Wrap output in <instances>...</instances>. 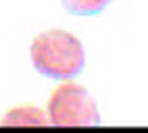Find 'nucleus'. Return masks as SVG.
<instances>
[{
	"label": "nucleus",
	"mask_w": 148,
	"mask_h": 133,
	"mask_svg": "<svg viewBox=\"0 0 148 133\" xmlns=\"http://www.w3.org/2000/svg\"><path fill=\"white\" fill-rule=\"evenodd\" d=\"M33 69L51 80H73L86 67V49L77 36L64 29L38 33L29 47Z\"/></svg>",
	"instance_id": "nucleus-1"
},
{
	"label": "nucleus",
	"mask_w": 148,
	"mask_h": 133,
	"mask_svg": "<svg viewBox=\"0 0 148 133\" xmlns=\"http://www.w3.org/2000/svg\"><path fill=\"white\" fill-rule=\"evenodd\" d=\"M0 127H51V124L47 111L38 109L36 104H18L2 115Z\"/></svg>",
	"instance_id": "nucleus-3"
},
{
	"label": "nucleus",
	"mask_w": 148,
	"mask_h": 133,
	"mask_svg": "<svg viewBox=\"0 0 148 133\" xmlns=\"http://www.w3.org/2000/svg\"><path fill=\"white\" fill-rule=\"evenodd\" d=\"M71 16H97L111 5V0H60Z\"/></svg>",
	"instance_id": "nucleus-4"
},
{
	"label": "nucleus",
	"mask_w": 148,
	"mask_h": 133,
	"mask_svg": "<svg viewBox=\"0 0 148 133\" xmlns=\"http://www.w3.org/2000/svg\"><path fill=\"white\" fill-rule=\"evenodd\" d=\"M47 115L51 127H99L97 102L86 87L71 80H62L60 87L53 89L47 102Z\"/></svg>",
	"instance_id": "nucleus-2"
}]
</instances>
